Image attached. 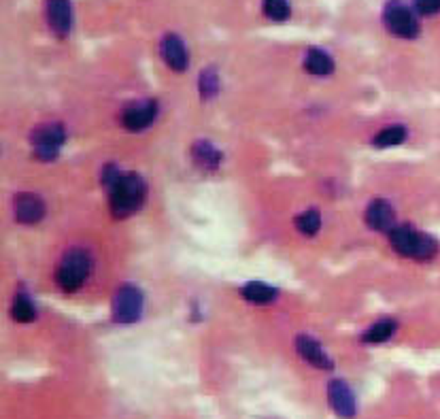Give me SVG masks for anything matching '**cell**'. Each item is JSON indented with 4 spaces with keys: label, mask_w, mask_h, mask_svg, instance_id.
I'll return each mask as SVG.
<instances>
[{
    "label": "cell",
    "mask_w": 440,
    "mask_h": 419,
    "mask_svg": "<svg viewBox=\"0 0 440 419\" xmlns=\"http://www.w3.org/2000/svg\"><path fill=\"white\" fill-rule=\"evenodd\" d=\"M102 183L108 192L111 213L118 220L134 215L145 200V183L136 173H122L118 166L106 164L102 171Z\"/></svg>",
    "instance_id": "1"
},
{
    "label": "cell",
    "mask_w": 440,
    "mask_h": 419,
    "mask_svg": "<svg viewBox=\"0 0 440 419\" xmlns=\"http://www.w3.org/2000/svg\"><path fill=\"white\" fill-rule=\"evenodd\" d=\"M390 243L392 247L404 255V257H413V260H432L438 251V245L432 236L415 230L413 226L404 224V226H396L392 232H390Z\"/></svg>",
    "instance_id": "2"
},
{
    "label": "cell",
    "mask_w": 440,
    "mask_h": 419,
    "mask_svg": "<svg viewBox=\"0 0 440 419\" xmlns=\"http://www.w3.org/2000/svg\"><path fill=\"white\" fill-rule=\"evenodd\" d=\"M92 271V257L85 249H71L64 253L60 264L56 269V281L62 292H77Z\"/></svg>",
    "instance_id": "3"
},
{
    "label": "cell",
    "mask_w": 440,
    "mask_h": 419,
    "mask_svg": "<svg viewBox=\"0 0 440 419\" xmlns=\"http://www.w3.org/2000/svg\"><path fill=\"white\" fill-rule=\"evenodd\" d=\"M66 141V130L62 124H43L32 132L34 155L41 162H51L58 158L60 147Z\"/></svg>",
    "instance_id": "4"
},
{
    "label": "cell",
    "mask_w": 440,
    "mask_h": 419,
    "mask_svg": "<svg viewBox=\"0 0 440 419\" xmlns=\"http://www.w3.org/2000/svg\"><path fill=\"white\" fill-rule=\"evenodd\" d=\"M383 22L388 30L398 38H415L419 34V24L415 13L400 0H390L383 11Z\"/></svg>",
    "instance_id": "5"
},
{
    "label": "cell",
    "mask_w": 440,
    "mask_h": 419,
    "mask_svg": "<svg viewBox=\"0 0 440 419\" xmlns=\"http://www.w3.org/2000/svg\"><path fill=\"white\" fill-rule=\"evenodd\" d=\"M143 313V294L134 285H122L113 294V322L132 324Z\"/></svg>",
    "instance_id": "6"
},
{
    "label": "cell",
    "mask_w": 440,
    "mask_h": 419,
    "mask_svg": "<svg viewBox=\"0 0 440 419\" xmlns=\"http://www.w3.org/2000/svg\"><path fill=\"white\" fill-rule=\"evenodd\" d=\"M157 115V102L155 100H136L124 109L122 124L130 132H141L153 124Z\"/></svg>",
    "instance_id": "7"
},
{
    "label": "cell",
    "mask_w": 440,
    "mask_h": 419,
    "mask_svg": "<svg viewBox=\"0 0 440 419\" xmlns=\"http://www.w3.org/2000/svg\"><path fill=\"white\" fill-rule=\"evenodd\" d=\"M327 402L332 406V411L343 419H353L357 413L355 396L343 379H332L327 383Z\"/></svg>",
    "instance_id": "8"
},
{
    "label": "cell",
    "mask_w": 440,
    "mask_h": 419,
    "mask_svg": "<svg viewBox=\"0 0 440 419\" xmlns=\"http://www.w3.org/2000/svg\"><path fill=\"white\" fill-rule=\"evenodd\" d=\"M47 22L51 32L58 38H66L73 26V9L71 0H47Z\"/></svg>",
    "instance_id": "9"
},
{
    "label": "cell",
    "mask_w": 440,
    "mask_h": 419,
    "mask_svg": "<svg viewBox=\"0 0 440 419\" xmlns=\"http://www.w3.org/2000/svg\"><path fill=\"white\" fill-rule=\"evenodd\" d=\"M159 54H162L164 62H166L173 71H177V73L187 71L190 56H187V49H185V43L181 41V36H177V34L164 36L159 43Z\"/></svg>",
    "instance_id": "10"
},
{
    "label": "cell",
    "mask_w": 440,
    "mask_h": 419,
    "mask_svg": "<svg viewBox=\"0 0 440 419\" xmlns=\"http://www.w3.org/2000/svg\"><path fill=\"white\" fill-rule=\"evenodd\" d=\"M366 224L368 228L376 230V232H392L396 228V213L390 202L385 200H372L366 208Z\"/></svg>",
    "instance_id": "11"
},
{
    "label": "cell",
    "mask_w": 440,
    "mask_h": 419,
    "mask_svg": "<svg viewBox=\"0 0 440 419\" xmlns=\"http://www.w3.org/2000/svg\"><path fill=\"white\" fill-rule=\"evenodd\" d=\"M296 351H298V355H300L304 362H308L311 366H315V369L329 371V369L334 366L332 360H329V355L323 351V347H321L315 339H311V336H306V334H302V336L296 339Z\"/></svg>",
    "instance_id": "12"
},
{
    "label": "cell",
    "mask_w": 440,
    "mask_h": 419,
    "mask_svg": "<svg viewBox=\"0 0 440 419\" xmlns=\"http://www.w3.org/2000/svg\"><path fill=\"white\" fill-rule=\"evenodd\" d=\"M43 215H45V204L36 194L24 192L15 198V218L20 224H26V226L38 224Z\"/></svg>",
    "instance_id": "13"
},
{
    "label": "cell",
    "mask_w": 440,
    "mask_h": 419,
    "mask_svg": "<svg viewBox=\"0 0 440 419\" xmlns=\"http://www.w3.org/2000/svg\"><path fill=\"white\" fill-rule=\"evenodd\" d=\"M304 69L315 77H327L334 71V60L329 58L327 51H323L319 47H311L306 51V58H304Z\"/></svg>",
    "instance_id": "14"
},
{
    "label": "cell",
    "mask_w": 440,
    "mask_h": 419,
    "mask_svg": "<svg viewBox=\"0 0 440 419\" xmlns=\"http://www.w3.org/2000/svg\"><path fill=\"white\" fill-rule=\"evenodd\" d=\"M192 158L204 171H215L219 166V151L208 141H196L192 147Z\"/></svg>",
    "instance_id": "15"
},
{
    "label": "cell",
    "mask_w": 440,
    "mask_h": 419,
    "mask_svg": "<svg viewBox=\"0 0 440 419\" xmlns=\"http://www.w3.org/2000/svg\"><path fill=\"white\" fill-rule=\"evenodd\" d=\"M398 330V324L394 320H381L376 324H372L364 334H362V343L366 345H376V343H385L394 336V332Z\"/></svg>",
    "instance_id": "16"
},
{
    "label": "cell",
    "mask_w": 440,
    "mask_h": 419,
    "mask_svg": "<svg viewBox=\"0 0 440 419\" xmlns=\"http://www.w3.org/2000/svg\"><path fill=\"white\" fill-rule=\"evenodd\" d=\"M243 298L249 300V302H255V304H268L272 302L274 298H277V290L262 283V281H249L245 287H243Z\"/></svg>",
    "instance_id": "17"
},
{
    "label": "cell",
    "mask_w": 440,
    "mask_h": 419,
    "mask_svg": "<svg viewBox=\"0 0 440 419\" xmlns=\"http://www.w3.org/2000/svg\"><path fill=\"white\" fill-rule=\"evenodd\" d=\"M404 139H406V128L396 124V126H388V128H383L381 132H376L372 143L376 147H394V145L404 143Z\"/></svg>",
    "instance_id": "18"
},
{
    "label": "cell",
    "mask_w": 440,
    "mask_h": 419,
    "mask_svg": "<svg viewBox=\"0 0 440 419\" xmlns=\"http://www.w3.org/2000/svg\"><path fill=\"white\" fill-rule=\"evenodd\" d=\"M11 318L20 324H28L36 318V308L30 302V298H26V294H20L11 306Z\"/></svg>",
    "instance_id": "19"
},
{
    "label": "cell",
    "mask_w": 440,
    "mask_h": 419,
    "mask_svg": "<svg viewBox=\"0 0 440 419\" xmlns=\"http://www.w3.org/2000/svg\"><path fill=\"white\" fill-rule=\"evenodd\" d=\"M296 228H298V232H302L306 236L317 234L319 228H321V215H319L317 208H308V211H304L302 215H298L296 218Z\"/></svg>",
    "instance_id": "20"
},
{
    "label": "cell",
    "mask_w": 440,
    "mask_h": 419,
    "mask_svg": "<svg viewBox=\"0 0 440 419\" xmlns=\"http://www.w3.org/2000/svg\"><path fill=\"white\" fill-rule=\"evenodd\" d=\"M264 13L272 22H285L292 11L288 0H264Z\"/></svg>",
    "instance_id": "21"
},
{
    "label": "cell",
    "mask_w": 440,
    "mask_h": 419,
    "mask_svg": "<svg viewBox=\"0 0 440 419\" xmlns=\"http://www.w3.org/2000/svg\"><path fill=\"white\" fill-rule=\"evenodd\" d=\"M198 87H200L202 96H206V98L215 96V94H217V90H219L217 73H215L213 69H206V71L200 75V79H198Z\"/></svg>",
    "instance_id": "22"
},
{
    "label": "cell",
    "mask_w": 440,
    "mask_h": 419,
    "mask_svg": "<svg viewBox=\"0 0 440 419\" xmlns=\"http://www.w3.org/2000/svg\"><path fill=\"white\" fill-rule=\"evenodd\" d=\"M415 11L421 15L440 13V0H415Z\"/></svg>",
    "instance_id": "23"
}]
</instances>
